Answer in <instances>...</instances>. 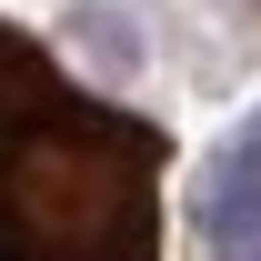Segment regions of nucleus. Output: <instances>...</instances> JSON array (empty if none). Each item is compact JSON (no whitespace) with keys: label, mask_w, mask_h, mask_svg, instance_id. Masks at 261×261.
<instances>
[{"label":"nucleus","mask_w":261,"mask_h":261,"mask_svg":"<svg viewBox=\"0 0 261 261\" xmlns=\"http://www.w3.org/2000/svg\"><path fill=\"white\" fill-rule=\"evenodd\" d=\"M70 31H81V50H100L111 70H141V31H130V10H111V0H81V10H70Z\"/></svg>","instance_id":"3"},{"label":"nucleus","mask_w":261,"mask_h":261,"mask_svg":"<svg viewBox=\"0 0 261 261\" xmlns=\"http://www.w3.org/2000/svg\"><path fill=\"white\" fill-rule=\"evenodd\" d=\"M251 201H261V111L221 141V161H211V181H201V231L231 221V211H251Z\"/></svg>","instance_id":"2"},{"label":"nucleus","mask_w":261,"mask_h":261,"mask_svg":"<svg viewBox=\"0 0 261 261\" xmlns=\"http://www.w3.org/2000/svg\"><path fill=\"white\" fill-rule=\"evenodd\" d=\"M171 130L0 20V261H161Z\"/></svg>","instance_id":"1"},{"label":"nucleus","mask_w":261,"mask_h":261,"mask_svg":"<svg viewBox=\"0 0 261 261\" xmlns=\"http://www.w3.org/2000/svg\"><path fill=\"white\" fill-rule=\"evenodd\" d=\"M211 261H261V201L231 211V221H211Z\"/></svg>","instance_id":"4"}]
</instances>
